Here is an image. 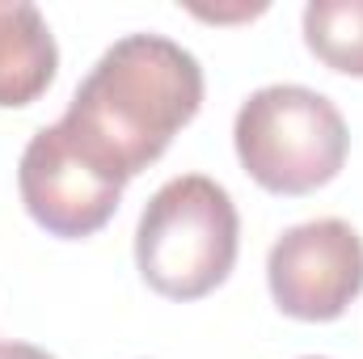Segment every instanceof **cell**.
<instances>
[{"label":"cell","instance_id":"obj_1","mask_svg":"<svg viewBox=\"0 0 363 359\" xmlns=\"http://www.w3.org/2000/svg\"><path fill=\"white\" fill-rule=\"evenodd\" d=\"M203 106L199 60L161 34L118 38L77 85L60 127L97 165L131 182Z\"/></svg>","mask_w":363,"mask_h":359},{"label":"cell","instance_id":"obj_2","mask_svg":"<svg viewBox=\"0 0 363 359\" xmlns=\"http://www.w3.org/2000/svg\"><path fill=\"white\" fill-rule=\"evenodd\" d=\"M241 245V220L233 194L216 178L186 174L165 182L135 228V267L165 300H199L216 292Z\"/></svg>","mask_w":363,"mask_h":359},{"label":"cell","instance_id":"obj_3","mask_svg":"<svg viewBox=\"0 0 363 359\" xmlns=\"http://www.w3.org/2000/svg\"><path fill=\"white\" fill-rule=\"evenodd\" d=\"M245 174L271 194H313L338 178L351 136L338 106L304 85H267L250 93L233 123Z\"/></svg>","mask_w":363,"mask_h":359},{"label":"cell","instance_id":"obj_4","mask_svg":"<svg viewBox=\"0 0 363 359\" xmlns=\"http://www.w3.org/2000/svg\"><path fill=\"white\" fill-rule=\"evenodd\" d=\"M17 186L38 228L64 241H81L110 224L127 182L97 165L60 123H51L34 131V140L26 144Z\"/></svg>","mask_w":363,"mask_h":359},{"label":"cell","instance_id":"obj_5","mask_svg":"<svg viewBox=\"0 0 363 359\" xmlns=\"http://www.w3.org/2000/svg\"><path fill=\"white\" fill-rule=\"evenodd\" d=\"M267 283L296 321H334L363 292V241L347 220H308L271 245Z\"/></svg>","mask_w":363,"mask_h":359},{"label":"cell","instance_id":"obj_6","mask_svg":"<svg viewBox=\"0 0 363 359\" xmlns=\"http://www.w3.org/2000/svg\"><path fill=\"white\" fill-rule=\"evenodd\" d=\"M60 47L34 4H0V106L17 110L38 101L55 81Z\"/></svg>","mask_w":363,"mask_h":359},{"label":"cell","instance_id":"obj_7","mask_svg":"<svg viewBox=\"0 0 363 359\" xmlns=\"http://www.w3.org/2000/svg\"><path fill=\"white\" fill-rule=\"evenodd\" d=\"M308 51L347 77H363V0H313L304 9Z\"/></svg>","mask_w":363,"mask_h":359},{"label":"cell","instance_id":"obj_8","mask_svg":"<svg viewBox=\"0 0 363 359\" xmlns=\"http://www.w3.org/2000/svg\"><path fill=\"white\" fill-rule=\"evenodd\" d=\"M0 359H55V355H47L43 347H30V343H0Z\"/></svg>","mask_w":363,"mask_h":359},{"label":"cell","instance_id":"obj_9","mask_svg":"<svg viewBox=\"0 0 363 359\" xmlns=\"http://www.w3.org/2000/svg\"><path fill=\"white\" fill-rule=\"evenodd\" d=\"M308 359H317V355H308Z\"/></svg>","mask_w":363,"mask_h":359}]
</instances>
